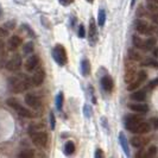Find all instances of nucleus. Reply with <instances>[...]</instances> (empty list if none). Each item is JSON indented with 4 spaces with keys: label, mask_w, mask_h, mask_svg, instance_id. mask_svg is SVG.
Returning a JSON list of instances; mask_svg holds the SVG:
<instances>
[{
    "label": "nucleus",
    "mask_w": 158,
    "mask_h": 158,
    "mask_svg": "<svg viewBox=\"0 0 158 158\" xmlns=\"http://www.w3.org/2000/svg\"><path fill=\"white\" fill-rule=\"evenodd\" d=\"M6 36H8V30L5 29L4 26L0 27V38H4V37H6Z\"/></svg>",
    "instance_id": "obj_39"
},
{
    "label": "nucleus",
    "mask_w": 158,
    "mask_h": 158,
    "mask_svg": "<svg viewBox=\"0 0 158 158\" xmlns=\"http://www.w3.org/2000/svg\"><path fill=\"white\" fill-rule=\"evenodd\" d=\"M157 86H158V77L155 80H152L150 83L148 85V88H149V89H153V88L157 87Z\"/></svg>",
    "instance_id": "obj_38"
},
{
    "label": "nucleus",
    "mask_w": 158,
    "mask_h": 158,
    "mask_svg": "<svg viewBox=\"0 0 158 158\" xmlns=\"http://www.w3.org/2000/svg\"><path fill=\"white\" fill-rule=\"evenodd\" d=\"M76 150V146H75V144L71 142V140H68V142H65L63 146V152L65 156H71L74 152Z\"/></svg>",
    "instance_id": "obj_20"
},
{
    "label": "nucleus",
    "mask_w": 158,
    "mask_h": 158,
    "mask_svg": "<svg viewBox=\"0 0 158 158\" xmlns=\"http://www.w3.org/2000/svg\"><path fill=\"white\" fill-rule=\"evenodd\" d=\"M151 123L153 124V128H158V119H151Z\"/></svg>",
    "instance_id": "obj_44"
},
{
    "label": "nucleus",
    "mask_w": 158,
    "mask_h": 158,
    "mask_svg": "<svg viewBox=\"0 0 158 158\" xmlns=\"http://www.w3.org/2000/svg\"><path fill=\"white\" fill-rule=\"evenodd\" d=\"M58 2L62 5V6H69L74 2V0H58Z\"/></svg>",
    "instance_id": "obj_40"
},
{
    "label": "nucleus",
    "mask_w": 158,
    "mask_h": 158,
    "mask_svg": "<svg viewBox=\"0 0 158 158\" xmlns=\"http://www.w3.org/2000/svg\"><path fill=\"white\" fill-rule=\"evenodd\" d=\"M100 83H101V87L105 92H107V93H111L112 90L114 89V81L112 79L110 75H105L101 77V81H100Z\"/></svg>",
    "instance_id": "obj_11"
},
{
    "label": "nucleus",
    "mask_w": 158,
    "mask_h": 158,
    "mask_svg": "<svg viewBox=\"0 0 158 158\" xmlns=\"http://www.w3.org/2000/svg\"><path fill=\"white\" fill-rule=\"evenodd\" d=\"M24 101L29 107H31L32 110H38L40 107V98L36 94H33V93H27L24 98Z\"/></svg>",
    "instance_id": "obj_7"
},
{
    "label": "nucleus",
    "mask_w": 158,
    "mask_h": 158,
    "mask_svg": "<svg viewBox=\"0 0 158 158\" xmlns=\"http://www.w3.org/2000/svg\"><path fill=\"white\" fill-rule=\"evenodd\" d=\"M8 82H10V89L13 93H23L24 90L27 89L26 81L19 79V77H12V79H10Z\"/></svg>",
    "instance_id": "obj_3"
},
{
    "label": "nucleus",
    "mask_w": 158,
    "mask_h": 158,
    "mask_svg": "<svg viewBox=\"0 0 158 158\" xmlns=\"http://www.w3.org/2000/svg\"><path fill=\"white\" fill-rule=\"evenodd\" d=\"M22 50H23L24 55H31L32 52H33V50H35V44L32 42H27V43H25L23 45Z\"/></svg>",
    "instance_id": "obj_25"
},
{
    "label": "nucleus",
    "mask_w": 158,
    "mask_h": 158,
    "mask_svg": "<svg viewBox=\"0 0 158 158\" xmlns=\"http://www.w3.org/2000/svg\"><path fill=\"white\" fill-rule=\"evenodd\" d=\"M40 64V57L38 55H31L29 56V58L25 61V64H24V68L27 73H31Z\"/></svg>",
    "instance_id": "obj_9"
},
{
    "label": "nucleus",
    "mask_w": 158,
    "mask_h": 158,
    "mask_svg": "<svg viewBox=\"0 0 158 158\" xmlns=\"http://www.w3.org/2000/svg\"><path fill=\"white\" fill-rule=\"evenodd\" d=\"M30 137H31V140L35 146L37 148H45L48 145V135L43 131H37V132H32L30 133Z\"/></svg>",
    "instance_id": "obj_2"
},
{
    "label": "nucleus",
    "mask_w": 158,
    "mask_h": 158,
    "mask_svg": "<svg viewBox=\"0 0 158 158\" xmlns=\"http://www.w3.org/2000/svg\"><path fill=\"white\" fill-rule=\"evenodd\" d=\"M51 55L52 58L55 60V62L60 67H64L68 63V55H67V50L62 44H56L51 50Z\"/></svg>",
    "instance_id": "obj_1"
},
{
    "label": "nucleus",
    "mask_w": 158,
    "mask_h": 158,
    "mask_svg": "<svg viewBox=\"0 0 158 158\" xmlns=\"http://www.w3.org/2000/svg\"><path fill=\"white\" fill-rule=\"evenodd\" d=\"M155 56H158V50H155Z\"/></svg>",
    "instance_id": "obj_50"
},
{
    "label": "nucleus",
    "mask_w": 158,
    "mask_h": 158,
    "mask_svg": "<svg viewBox=\"0 0 158 158\" xmlns=\"http://www.w3.org/2000/svg\"><path fill=\"white\" fill-rule=\"evenodd\" d=\"M143 121V118L138 117V115H128L125 121V127L128 131H131L132 133H135L138 125Z\"/></svg>",
    "instance_id": "obj_6"
},
{
    "label": "nucleus",
    "mask_w": 158,
    "mask_h": 158,
    "mask_svg": "<svg viewBox=\"0 0 158 158\" xmlns=\"http://www.w3.org/2000/svg\"><path fill=\"white\" fill-rule=\"evenodd\" d=\"M2 26H4L5 29H7L8 31H10V30H13V29L16 27V20H8V22H6Z\"/></svg>",
    "instance_id": "obj_35"
},
{
    "label": "nucleus",
    "mask_w": 158,
    "mask_h": 158,
    "mask_svg": "<svg viewBox=\"0 0 158 158\" xmlns=\"http://www.w3.org/2000/svg\"><path fill=\"white\" fill-rule=\"evenodd\" d=\"M56 108L57 111L62 112L63 111V103H64V94L63 92H58V94L56 95Z\"/></svg>",
    "instance_id": "obj_22"
},
{
    "label": "nucleus",
    "mask_w": 158,
    "mask_h": 158,
    "mask_svg": "<svg viewBox=\"0 0 158 158\" xmlns=\"http://www.w3.org/2000/svg\"><path fill=\"white\" fill-rule=\"evenodd\" d=\"M137 157H146V150H140L138 153H137Z\"/></svg>",
    "instance_id": "obj_43"
},
{
    "label": "nucleus",
    "mask_w": 158,
    "mask_h": 158,
    "mask_svg": "<svg viewBox=\"0 0 158 158\" xmlns=\"http://www.w3.org/2000/svg\"><path fill=\"white\" fill-rule=\"evenodd\" d=\"M45 81V70L44 69H37L32 76V83L33 86H40Z\"/></svg>",
    "instance_id": "obj_12"
},
{
    "label": "nucleus",
    "mask_w": 158,
    "mask_h": 158,
    "mask_svg": "<svg viewBox=\"0 0 158 158\" xmlns=\"http://www.w3.org/2000/svg\"><path fill=\"white\" fill-rule=\"evenodd\" d=\"M135 30L142 35H150L152 32V27L148 24V22H145L143 19H138V20H135Z\"/></svg>",
    "instance_id": "obj_10"
},
{
    "label": "nucleus",
    "mask_w": 158,
    "mask_h": 158,
    "mask_svg": "<svg viewBox=\"0 0 158 158\" xmlns=\"http://www.w3.org/2000/svg\"><path fill=\"white\" fill-rule=\"evenodd\" d=\"M77 36H79L80 38H85V37H86V29H85V25H83V24H80L79 25Z\"/></svg>",
    "instance_id": "obj_34"
},
{
    "label": "nucleus",
    "mask_w": 158,
    "mask_h": 158,
    "mask_svg": "<svg viewBox=\"0 0 158 158\" xmlns=\"http://www.w3.org/2000/svg\"><path fill=\"white\" fill-rule=\"evenodd\" d=\"M135 1H137V0H131V7H133V6H135Z\"/></svg>",
    "instance_id": "obj_47"
},
{
    "label": "nucleus",
    "mask_w": 158,
    "mask_h": 158,
    "mask_svg": "<svg viewBox=\"0 0 158 158\" xmlns=\"http://www.w3.org/2000/svg\"><path fill=\"white\" fill-rule=\"evenodd\" d=\"M44 128V125L43 124H35V125H31L29 127V135L32 133V132H37V131H42Z\"/></svg>",
    "instance_id": "obj_32"
},
{
    "label": "nucleus",
    "mask_w": 158,
    "mask_h": 158,
    "mask_svg": "<svg viewBox=\"0 0 158 158\" xmlns=\"http://www.w3.org/2000/svg\"><path fill=\"white\" fill-rule=\"evenodd\" d=\"M133 45L138 49H143V45H144V40L138 37V36H133Z\"/></svg>",
    "instance_id": "obj_33"
},
{
    "label": "nucleus",
    "mask_w": 158,
    "mask_h": 158,
    "mask_svg": "<svg viewBox=\"0 0 158 158\" xmlns=\"http://www.w3.org/2000/svg\"><path fill=\"white\" fill-rule=\"evenodd\" d=\"M22 64H23V60H22V56L16 54V55H13L10 60H8L6 64H5V67H6V69L8 71H11V73H13V71H18L20 68H22Z\"/></svg>",
    "instance_id": "obj_4"
},
{
    "label": "nucleus",
    "mask_w": 158,
    "mask_h": 158,
    "mask_svg": "<svg viewBox=\"0 0 158 158\" xmlns=\"http://www.w3.org/2000/svg\"><path fill=\"white\" fill-rule=\"evenodd\" d=\"M131 99L135 101H144L146 99V93L144 90H133V93L131 94Z\"/></svg>",
    "instance_id": "obj_21"
},
{
    "label": "nucleus",
    "mask_w": 158,
    "mask_h": 158,
    "mask_svg": "<svg viewBox=\"0 0 158 158\" xmlns=\"http://www.w3.org/2000/svg\"><path fill=\"white\" fill-rule=\"evenodd\" d=\"M119 143L123 148V150L125 152L126 156H130V149H128V140H127L126 135H124V132H120L119 133Z\"/></svg>",
    "instance_id": "obj_17"
},
{
    "label": "nucleus",
    "mask_w": 158,
    "mask_h": 158,
    "mask_svg": "<svg viewBox=\"0 0 158 158\" xmlns=\"http://www.w3.org/2000/svg\"><path fill=\"white\" fill-rule=\"evenodd\" d=\"M128 108L132 110L133 112H137V113H146V112L149 111V106L146 103H140V101L130 103Z\"/></svg>",
    "instance_id": "obj_15"
},
{
    "label": "nucleus",
    "mask_w": 158,
    "mask_h": 158,
    "mask_svg": "<svg viewBox=\"0 0 158 158\" xmlns=\"http://www.w3.org/2000/svg\"><path fill=\"white\" fill-rule=\"evenodd\" d=\"M149 142V139H145V138H143V137H140V135H135V137H133L132 139H131V144L135 146V148H143L146 143Z\"/></svg>",
    "instance_id": "obj_19"
},
{
    "label": "nucleus",
    "mask_w": 158,
    "mask_h": 158,
    "mask_svg": "<svg viewBox=\"0 0 158 158\" xmlns=\"http://www.w3.org/2000/svg\"><path fill=\"white\" fill-rule=\"evenodd\" d=\"M49 123H50V128H51V130H55L56 117H55V113L52 111H50V113H49Z\"/></svg>",
    "instance_id": "obj_31"
},
{
    "label": "nucleus",
    "mask_w": 158,
    "mask_h": 158,
    "mask_svg": "<svg viewBox=\"0 0 158 158\" xmlns=\"http://www.w3.org/2000/svg\"><path fill=\"white\" fill-rule=\"evenodd\" d=\"M83 114H85L86 118H90V117L93 115V108H92L90 105L86 103V105L83 106Z\"/></svg>",
    "instance_id": "obj_29"
},
{
    "label": "nucleus",
    "mask_w": 158,
    "mask_h": 158,
    "mask_svg": "<svg viewBox=\"0 0 158 158\" xmlns=\"http://www.w3.org/2000/svg\"><path fill=\"white\" fill-rule=\"evenodd\" d=\"M143 65H149V67H153V68H158V62L157 61H153V60H148L145 61Z\"/></svg>",
    "instance_id": "obj_37"
},
{
    "label": "nucleus",
    "mask_w": 158,
    "mask_h": 158,
    "mask_svg": "<svg viewBox=\"0 0 158 158\" xmlns=\"http://www.w3.org/2000/svg\"><path fill=\"white\" fill-rule=\"evenodd\" d=\"M152 20H153L155 23H158V15H153V16H152Z\"/></svg>",
    "instance_id": "obj_46"
},
{
    "label": "nucleus",
    "mask_w": 158,
    "mask_h": 158,
    "mask_svg": "<svg viewBox=\"0 0 158 158\" xmlns=\"http://www.w3.org/2000/svg\"><path fill=\"white\" fill-rule=\"evenodd\" d=\"M151 125L150 123H145V121H142L139 125H138V127H137V130H135V133H137V135H143V133H148V132H150L151 131Z\"/></svg>",
    "instance_id": "obj_18"
},
{
    "label": "nucleus",
    "mask_w": 158,
    "mask_h": 158,
    "mask_svg": "<svg viewBox=\"0 0 158 158\" xmlns=\"http://www.w3.org/2000/svg\"><path fill=\"white\" fill-rule=\"evenodd\" d=\"M22 45V38L19 36H11L7 40V48L10 51H16L18 48Z\"/></svg>",
    "instance_id": "obj_13"
},
{
    "label": "nucleus",
    "mask_w": 158,
    "mask_h": 158,
    "mask_svg": "<svg viewBox=\"0 0 158 158\" xmlns=\"http://www.w3.org/2000/svg\"><path fill=\"white\" fill-rule=\"evenodd\" d=\"M2 16V7H1V5H0V17Z\"/></svg>",
    "instance_id": "obj_48"
},
{
    "label": "nucleus",
    "mask_w": 158,
    "mask_h": 158,
    "mask_svg": "<svg viewBox=\"0 0 158 158\" xmlns=\"http://www.w3.org/2000/svg\"><path fill=\"white\" fill-rule=\"evenodd\" d=\"M103 156H105V153L102 152V150H101V149H96V151H95V153H94V157L95 158H102Z\"/></svg>",
    "instance_id": "obj_41"
},
{
    "label": "nucleus",
    "mask_w": 158,
    "mask_h": 158,
    "mask_svg": "<svg viewBox=\"0 0 158 158\" xmlns=\"http://www.w3.org/2000/svg\"><path fill=\"white\" fill-rule=\"evenodd\" d=\"M137 71H135V65H128L127 64L126 65V73H125V82L126 83H131L132 81H135V79H137Z\"/></svg>",
    "instance_id": "obj_14"
},
{
    "label": "nucleus",
    "mask_w": 158,
    "mask_h": 158,
    "mask_svg": "<svg viewBox=\"0 0 158 158\" xmlns=\"http://www.w3.org/2000/svg\"><path fill=\"white\" fill-rule=\"evenodd\" d=\"M80 69H81V74L83 77H87L90 74V62L88 61L87 58H83L81 61V64H80Z\"/></svg>",
    "instance_id": "obj_16"
},
{
    "label": "nucleus",
    "mask_w": 158,
    "mask_h": 158,
    "mask_svg": "<svg viewBox=\"0 0 158 158\" xmlns=\"http://www.w3.org/2000/svg\"><path fill=\"white\" fill-rule=\"evenodd\" d=\"M86 1L89 2V4H93V2H94V0H86Z\"/></svg>",
    "instance_id": "obj_49"
},
{
    "label": "nucleus",
    "mask_w": 158,
    "mask_h": 158,
    "mask_svg": "<svg viewBox=\"0 0 158 158\" xmlns=\"http://www.w3.org/2000/svg\"><path fill=\"white\" fill-rule=\"evenodd\" d=\"M88 40L92 47H94L98 42V26L95 23L94 18L89 19V26H88Z\"/></svg>",
    "instance_id": "obj_5"
},
{
    "label": "nucleus",
    "mask_w": 158,
    "mask_h": 158,
    "mask_svg": "<svg viewBox=\"0 0 158 158\" xmlns=\"http://www.w3.org/2000/svg\"><path fill=\"white\" fill-rule=\"evenodd\" d=\"M35 156L33 151L32 150H23L22 152L18 153V157H22V158H31Z\"/></svg>",
    "instance_id": "obj_30"
},
{
    "label": "nucleus",
    "mask_w": 158,
    "mask_h": 158,
    "mask_svg": "<svg viewBox=\"0 0 158 158\" xmlns=\"http://www.w3.org/2000/svg\"><path fill=\"white\" fill-rule=\"evenodd\" d=\"M6 103H7L11 108H13V110H16V111L20 107V106H22L20 102L17 100L16 98H8L7 100H6Z\"/></svg>",
    "instance_id": "obj_27"
},
{
    "label": "nucleus",
    "mask_w": 158,
    "mask_h": 158,
    "mask_svg": "<svg viewBox=\"0 0 158 158\" xmlns=\"http://www.w3.org/2000/svg\"><path fill=\"white\" fill-rule=\"evenodd\" d=\"M17 112H18L19 115H22L24 118H27V119L36 118V114H35V113H32L31 111H29L27 108H24L23 106H20V107L17 110Z\"/></svg>",
    "instance_id": "obj_23"
},
{
    "label": "nucleus",
    "mask_w": 158,
    "mask_h": 158,
    "mask_svg": "<svg viewBox=\"0 0 158 158\" xmlns=\"http://www.w3.org/2000/svg\"><path fill=\"white\" fill-rule=\"evenodd\" d=\"M156 45V40L155 38H148L144 40V45H143V50L144 51H151Z\"/></svg>",
    "instance_id": "obj_24"
},
{
    "label": "nucleus",
    "mask_w": 158,
    "mask_h": 158,
    "mask_svg": "<svg viewBox=\"0 0 158 158\" xmlns=\"http://www.w3.org/2000/svg\"><path fill=\"white\" fill-rule=\"evenodd\" d=\"M105 23H106V11L103 8H100L98 12V25L103 26Z\"/></svg>",
    "instance_id": "obj_26"
},
{
    "label": "nucleus",
    "mask_w": 158,
    "mask_h": 158,
    "mask_svg": "<svg viewBox=\"0 0 158 158\" xmlns=\"http://www.w3.org/2000/svg\"><path fill=\"white\" fill-rule=\"evenodd\" d=\"M89 90H90V96H92V101H93V103H96V99H95V96H94V89H93V87H92V86H89Z\"/></svg>",
    "instance_id": "obj_42"
},
{
    "label": "nucleus",
    "mask_w": 158,
    "mask_h": 158,
    "mask_svg": "<svg viewBox=\"0 0 158 158\" xmlns=\"http://www.w3.org/2000/svg\"><path fill=\"white\" fill-rule=\"evenodd\" d=\"M128 57H130L132 61H135V62L142 61V55H140L138 51H135V50H128Z\"/></svg>",
    "instance_id": "obj_28"
},
{
    "label": "nucleus",
    "mask_w": 158,
    "mask_h": 158,
    "mask_svg": "<svg viewBox=\"0 0 158 158\" xmlns=\"http://www.w3.org/2000/svg\"><path fill=\"white\" fill-rule=\"evenodd\" d=\"M146 73L145 71H139L138 73V75H137V79L135 81H132L131 83H128V86H127V90H130V92H133L135 89H138V87L142 85L143 82H145V80H146Z\"/></svg>",
    "instance_id": "obj_8"
},
{
    "label": "nucleus",
    "mask_w": 158,
    "mask_h": 158,
    "mask_svg": "<svg viewBox=\"0 0 158 158\" xmlns=\"http://www.w3.org/2000/svg\"><path fill=\"white\" fill-rule=\"evenodd\" d=\"M157 155V148L156 146H151L149 150H146V157H153Z\"/></svg>",
    "instance_id": "obj_36"
},
{
    "label": "nucleus",
    "mask_w": 158,
    "mask_h": 158,
    "mask_svg": "<svg viewBox=\"0 0 158 158\" xmlns=\"http://www.w3.org/2000/svg\"><path fill=\"white\" fill-rule=\"evenodd\" d=\"M4 49H5V43H4L2 40H0V54H2V51H4Z\"/></svg>",
    "instance_id": "obj_45"
}]
</instances>
